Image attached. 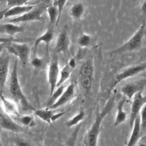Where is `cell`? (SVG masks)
I'll list each match as a JSON object with an SVG mask.
<instances>
[{
	"label": "cell",
	"mask_w": 146,
	"mask_h": 146,
	"mask_svg": "<svg viewBox=\"0 0 146 146\" xmlns=\"http://www.w3.org/2000/svg\"><path fill=\"white\" fill-rule=\"evenodd\" d=\"M10 92L17 104H20L24 111H35V110L29 104L21 89L18 75V59H15L10 75L9 83Z\"/></svg>",
	"instance_id": "obj_1"
},
{
	"label": "cell",
	"mask_w": 146,
	"mask_h": 146,
	"mask_svg": "<svg viewBox=\"0 0 146 146\" xmlns=\"http://www.w3.org/2000/svg\"><path fill=\"white\" fill-rule=\"evenodd\" d=\"M112 106V103L109 102L103 111L97 112L95 121L84 137L83 144L85 146H97L102 123L108 113Z\"/></svg>",
	"instance_id": "obj_2"
},
{
	"label": "cell",
	"mask_w": 146,
	"mask_h": 146,
	"mask_svg": "<svg viewBox=\"0 0 146 146\" xmlns=\"http://www.w3.org/2000/svg\"><path fill=\"white\" fill-rule=\"evenodd\" d=\"M145 36L146 24L142 23L140 28L125 43L117 48L113 50L111 54H120L136 50L141 47Z\"/></svg>",
	"instance_id": "obj_3"
},
{
	"label": "cell",
	"mask_w": 146,
	"mask_h": 146,
	"mask_svg": "<svg viewBox=\"0 0 146 146\" xmlns=\"http://www.w3.org/2000/svg\"><path fill=\"white\" fill-rule=\"evenodd\" d=\"M53 2V0H42L36 6L26 14L10 19L9 23L26 22L30 21H42V14L46 11L47 8Z\"/></svg>",
	"instance_id": "obj_4"
},
{
	"label": "cell",
	"mask_w": 146,
	"mask_h": 146,
	"mask_svg": "<svg viewBox=\"0 0 146 146\" xmlns=\"http://www.w3.org/2000/svg\"><path fill=\"white\" fill-rule=\"evenodd\" d=\"M5 49L9 54H13L18 58L23 67L26 66L30 53V48L27 44L13 42L5 44Z\"/></svg>",
	"instance_id": "obj_5"
},
{
	"label": "cell",
	"mask_w": 146,
	"mask_h": 146,
	"mask_svg": "<svg viewBox=\"0 0 146 146\" xmlns=\"http://www.w3.org/2000/svg\"><path fill=\"white\" fill-rule=\"evenodd\" d=\"M145 70H146V62L137 64L123 70L115 75L114 80L111 86V90H112L124 80L136 76Z\"/></svg>",
	"instance_id": "obj_6"
},
{
	"label": "cell",
	"mask_w": 146,
	"mask_h": 146,
	"mask_svg": "<svg viewBox=\"0 0 146 146\" xmlns=\"http://www.w3.org/2000/svg\"><path fill=\"white\" fill-rule=\"evenodd\" d=\"M59 75V67L58 55L54 52L52 58L51 59L48 70V82L50 90V96L52 95L55 91V87H56Z\"/></svg>",
	"instance_id": "obj_7"
},
{
	"label": "cell",
	"mask_w": 146,
	"mask_h": 146,
	"mask_svg": "<svg viewBox=\"0 0 146 146\" xmlns=\"http://www.w3.org/2000/svg\"><path fill=\"white\" fill-rule=\"evenodd\" d=\"M94 68L91 60L85 61L79 69V76L82 86L86 90H90L91 87L93 78Z\"/></svg>",
	"instance_id": "obj_8"
},
{
	"label": "cell",
	"mask_w": 146,
	"mask_h": 146,
	"mask_svg": "<svg viewBox=\"0 0 146 146\" xmlns=\"http://www.w3.org/2000/svg\"><path fill=\"white\" fill-rule=\"evenodd\" d=\"M145 103L146 95H143V90L137 92L133 96L129 119V125L131 128L133 127L135 119L138 116L139 112Z\"/></svg>",
	"instance_id": "obj_9"
},
{
	"label": "cell",
	"mask_w": 146,
	"mask_h": 146,
	"mask_svg": "<svg viewBox=\"0 0 146 146\" xmlns=\"http://www.w3.org/2000/svg\"><path fill=\"white\" fill-rule=\"evenodd\" d=\"M10 54L6 50L0 53V94L2 93L9 70Z\"/></svg>",
	"instance_id": "obj_10"
},
{
	"label": "cell",
	"mask_w": 146,
	"mask_h": 146,
	"mask_svg": "<svg viewBox=\"0 0 146 146\" xmlns=\"http://www.w3.org/2000/svg\"><path fill=\"white\" fill-rule=\"evenodd\" d=\"M70 38L68 34L67 27L64 26L58 35L56 43L54 48V52L56 54L66 53L69 50Z\"/></svg>",
	"instance_id": "obj_11"
},
{
	"label": "cell",
	"mask_w": 146,
	"mask_h": 146,
	"mask_svg": "<svg viewBox=\"0 0 146 146\" xmlns=\"http://www.w3.org/2000/svg\"><path fill=\"white\" fill-rule=\"evenodd\" d=\"M75 84L74 83L70 84L67 87L66 90H64L63 92L59 98V99L56 100V102L48 108L55 110L56 108H58V107L66 104L73 98L75 95Z\"/></svg>",
	"instance_id": "obj_12"
},
{
	"label": "cell",
	"mask_w": 146,
	"mask_h": 146,
	"mask_svg": "<svg viewBox=\"0 0 146 146\" xmlns=\"http://www.w3.org/2000/svg\"><path fill=\"white\" fill-rule=\"evenodd\" d=\"M54 36V26H48L47 30L45 33L39 36L34 42V47H33V53L34 55L35 56V54L38 48L39 44L41 42H43L45 44V51H49V46Z\"/></svg>",
	"instance_id": "obj_13"
},
{
	"label": "cell",
	"mask_w": 146,
	"mask_h": 146,
	"mask_svg": "<svg viewBox=\"0 0 146 146\" xmlns=\"http://www.w3.org/2000/svg\"><path fill=\"white\" fill-rule=\"evenodd\" d=\"M144 86V82L143 80L132 82L123 86L121 88V92L123 95L125 96L129 100H131L136 93L143 90Z\"/></svg>",
	"instance_id": "obj_14"
},
{
	"label": "cell",
	"mask_w": 146,
	"mask_h": 146,
	"mask_svg": "<svg viewBox=\"0 0 146 146\" xmlns=\"http://www.w3.org/2000/svg\"><path fill=\"white\" fill-rule=\"evenodd\" d=\"M0 126L3 129L14 132L21 133L23 132V128L9 117L4 116L3 117H0Z\"/></svg>",
	"instance_id": "obj_15"
},
{
	"label": "cell",
	"mask_w": 146,
	"mask_h": 146,
	"mask_svg": "<svg viewBox=\"0 0 146 146\" xmlns=\"http://www.w3.org/2000/svg\"><path fill=\"white\" fill-rule=\"evenodd\" d=\"M25 28L22 26H18L12 23H0V34H7L10 37H13L14 35L18 33H22Z\"/></svg>",
	"instance_id": "obj_16"
},
{
	"label": "cell",
	"mask_w": 146,
	"mask_h": 146,
	"mask_svg": "<svg viewBox=\"0 0 146 146\" xmlns=\"http://www.w3.org/2000/svg\"><path fill=\"white\" fill-rule=\"evenodd\" d=\"M132 131L127 146H135L141 136L140 117L137 116L133 123Z\"/></svg>",
	"instance_id": "obj_17"
},
{
	"label": "cell",
	"mask_w": 146,
	"mask_h": 146,
	"mask_svg": "<svg viewBox=\"0 0 146 146\" xmlns=\"http://www.w3.org/2000/svg\"><path fill=\"white\" fill-rule=\"evenodd\" d=\"M127 100V98L123 95L121 99L119 100L117 104V113L115 117V121H114V125L115 127H117L121 123L125 121L127 119V113L124 111L123 107L124 104L125 103Z\"/></svg>",
	"instance_id": "obj_18"
},
{
	"label": "cell",
	"mask_w": 146,
	"mask_h": 146,
	"mask_svg": "<svg viewBox=\"0 0 146 146\" xmlns=\"http://www.w3.org/2000/svg\"><path fill=\"white\" fill-rule=\"evenodd\" d=\"M51 58L49 54V51H45L44 55L42 57L34 56L31 60V64L33 66L38 70L44 69L48 64H50Z\"/></svg>",
	"instance_id": "obj_19"
},
{
	"label": "cell",
	"mask_w": 146,
	"mask_h": 146,
	"mask_svg": "<svg viewBox=\"0 0 146 146\" xmlns=\"http://www.w3.org/2000/svg\"><path fill=\"white\" fill-rule=\"evenodd\" d=\"M33 7L34 6L19 5L9 7L8 10L6 12L4 18H8L17 15L21 16L31 10Z\"/></svg>",
	"instance_id": "obj_20"
},
{
	"label": "cell",
	"mask_w": 146,
	"mask_h": 146,
	"mask_svg": "<svg viewBox=\"0 0 146 146\" xmlns=\"http://www.w3.org/2000/svg\"><path fill=\"white\" fill-rule=\"evenodd\" d=\"M86 11V7L83 3L77 2L72 4L70 9L71 17L75 20H80L84 15Z\"/></svg>",
	"instance_id": "obj_21"
},
{
	"label": "cell",
	"mask_w": 146,
	"mask_h": 146,
	"mask_svg": "<svg viewBox=\"0 0 146 146\" xmlns=\"http://www.w3.org/2000/svg\"><path fill=\"white\" fill-rule=\"evenodd\" d=\"M0 97L2 101L5 113L9 115H13L14 116H19V112L17 104L6 99L2 94H0Z\"/></svg>",
	"instance_id": "obj_22"
},
{
	"label": "cell",
	"mask_w": 146,
	"mask_h": 146,
	"mask_svg": "<svg viewBox=\"0 0 146 146\" xmlns=\"http://www.w3.org/2000/svg\"><path fill=\"white\" fill-rule=\"evenodd\" d=\"M56 110L52 109H39L35 110L34 111L35 115L39 117L41 120L44 121L47 123L51 126L52 127V117L53 115L55 113Z\"/></svg>",
	"instance_id": "obj_23"
},
{
	"label": "cell",
	"mask_w": 146,
	"mask_h": 146,
	"mask_svg": "<svg viewBox=\"0 0 146 146\" xmlns=\"http://www.w3.org/2000/svg\"><path fill=\"white\" fill-rule=\"evenodd\" d=\"M46 11L49 17L50 26H56V21L58 17V9L57 5L52 2V3L47 8Z\"/></svg>",
	"instance_id": "obj_24"
},
{
	"label": "cell",
	"mask_w": 146,
	"mask_h": 146,
	"mask_svg": "<svg viewBox=\"0 0 146 146\" xmlns=\"http://www.w3.org/2000/svg\"><path fill=\"white\" fill-rule=\"evenodd\" d=\"M72 68L69 66L68 64L64 66L60 72V77L58 80L56 84V87L63 84L70 76L71 74L72 71Z\"/></svg>",
	"instance_id": "obj_25"
},
{
	"label": "cell",
	"mask_w": 146,
	"mask_h": 146,
	"mask_svg": "<svg viewBox=\"0 0 146 146\" xmlns=\"http://www.w3.org/2000/svg\"><path fill=\"white\" fill-rule=\"evenodd\" d=\"M84 116H85L84 112L83 110H81L74 117H72L70 119L66 121L64 124L68 128L73 126H76V125L79 124L82 120H83V119L84 118Z\"/></svg>",
	"instance_id": "obj_26"
},
{
	"label": "cell",
	"mask_w": 146,
	"mask_h": 146,
	"mask_svg": "<svg viewBox=\"0 0 146 146\" xmlns=\"http://www.w3.org/2000/svg\"><path fill=\"white\" fill-rule=\"evenodd\" d=\"M65 87L66 86H63V84L58 87L57 89L55 90L54 92L52 94V95L50 96V98L47 102L48 108H49L51 106H52L54 103H55L56 102V100L59 99V98L63 92Z\"/></svg>",
	"instance_id": "obj_27"
},
{
	"label": "cell",
	"mask_w": 146,
	"mask_h": 146,
	"mask_svg": "<svg viewBox=\"0 0 146 146\" xmlns=\"http://www.w3.org/2000/svg\"><path fill=\"white\" fill-rule=\"evenodd\" d=\"M82 125V123H79V124L75 126V128L74 129V130L72 131L71 135L68 137L66 141V146H75L78 135Z\"/></svg>",
	"instance_id": "obj_28"
},
{
	"label": "cell",
	"mask_w": 146,
	"mask_h": 146,
	"mask_svg": "<svg viewBox=\"0 0 146 146\" xmlns=\"http://www.w3.org/2000/svg\"><path fill=\"white\" fill-rule=\"evenodd\" d=\"M92 43V37L88 34H82L77 39L78 44L83 48L89 47Z\"/></svg>",
	"instance_id": "obj_29"
},
{
	"label": "cell",
	"mask_w": 146,
	"mask_h": 146,
	"mask_svg": "<svg viewBox=\"0 0 146 146\" xmlns=\"http://www.w3.org/2000/svg\"><path fill=\"white\" fill-rule=\"evenodd\" d=\"M15 120L22 125L25 127H33L34 125L33 117L30 115H23L15 116Z\"/></svg>",
	"instance_id": "obj_30"
},
{
	"label": "cell",
	"mask_w": 146,
	"mask_h": 146,
	"mask_svg": "<svg viewBox=\"0 0 146 146\" xmlns=\"http://www.w3.org/2000/svg\"><path fill=\"white\" fill-rule=\"evenodd\" d=\"M140 128L141 131L146 130V103L143 106L140 110Z\"/></svg>",
	"instance_id": "obj_31"
},
{
	"label": "cell",
	"mask_w": 146,
	"mask_h": 146,
	"mask_svg": "<svg viewBox=\"0 0 146 146\" xmlns=\"http://www.w3.org/2000/svg\"><path fill=\"white\" fill-rule=\"evenodd\" d=\"M67 1L68 0H53V3H55L57 5L58 9V19L56 21V26H58V25L60 16L62 14V12L64 7V5Z\"/></svg>",
	"instance_id": "obj_32"
},
{
	"label": "cell",
	"mask_w": 146,
	"mask_h": 146,
	"mask_svg": "<svg viewBox=\"0 0 146 146\" xmlns=\"http://www.w3.org/2000/svg\"><path fill=\"white\" fill-rule=\"evenodd\" d=\"M6 1L7 7H11L15 6L23 5L30 0H4Z\"/></svg>",
	"instance_id": "obj_33"
},
{
	"label": "cell",
	"mask_w": 146,
	"mask_h": 146,
	"mask_svg": "<svg viewBox=\"0 0 146 146\" xmlns=\"http://www.w3.org/2000/svg\"><path fill=\"white\" fill-rule=\"evenodd\" d=\"M14 143L15 146H32L30 142L22 139H17Z\"/></svg>",
	"instance_id": "obj_34"
},
{
	"label": "cell",
	"mask_w": 146,
	"mask_h": 146,
	"mask_svg": "<svg viewBox=\"0 0 146 146\" xmlns=\"http://www.w3.org/2000/svg\"><path fill=\"white\" fill-rule=\"evenodd\" d=\"M21 40L20 39H15L14 37H9V38H5V37H1L0 36V44L3 43H8L13 42H17L18 41H21Z\"/></svg>",
	"instance_id": "obj_35"
},
{
	"label": "cell",
	"mask_w": 146,
	"mask_h": 146,
	"mask_svg": "<svg viewBox=\"0 0 146 146\" xmlns=\"http://www.w3.org/2000/svg\"><path fill=\"white\" fill-rule=\"evenodd\" d=\"M142 21L143 24H146V0H144L141 5Z\"/></svg>",
	"instance_id": "obj_36"
},
{
	"label": "cell",
	"mask_w": 146,
	"mask_h": 146,
	"mask_svg": "<svg viewBox=\"0 0 146 146\" xmlns=\"http://www.w3.org/2000/svg\"><path fill=\"white\" fill-rule=\"evenodd\" d=\"M65 113H66V112H59V113H55L52 117V119H51V121L52 122L53 121H55V120H56L58 119H59V117H60L61 116H62Z\"/></svg>",
	"instance_id": "obj_37"
},
{
	"label": "cell",
	"mask_w": 146,
	"mask_h": 146,
	"mask_svg": "<svg viewBox=\"0 0 146 146\" xmlns=\"http://www.w3.org/2000/svg\"><path fill=\"white\" fill-rule=\"evenodd\" d=\"M68 64L69 65L70 67H71L72 69H74V68L75 67V66H76L75 59L74 58H71V59L70 60V61H69Z\"/></svg>",
	"instance_id": "obj_38"
},
{
	"label": "cell",
	"mask_w": 146,
	"mask_h": 146,
	"mask_svg": "<svg viewBox=\"0 0 146 146\" xmlns=\"http://www.w3.org/2000/svg\"><path fill=\"white\" fill-rule=\"evenodd\" d=\"M9 9V7H6L3 10H0V21L5 17V14L6 12Z\"/></svg>",
	"instance_id": "obj_39"
},
{
	"label": "cell",
	"mask_w": 146,
	"mask_h": 146,
	"mask_svg": "<svg viewBox=\"0 0 146 146\" xmlns=\"http://www.w3.org/2000/svg\"><path fill=\"white\" fill-rule=\"evenodd\" d=\"M5 44L3 43V44H0V53L3 51V50L5 48Z\"/></svg>",
	"instance_id": "obj_40"
},
{
	"label": "cell",
	"mask_w": 146,
	"mask_h": 146,
	"mask_svg": "<svg viewBox=\"0 0 146 146\" xmlns=\"http://www.w3.org/2000/svg\"><path fill=\"white\" fill-rule=\"evenodd\" d=\"M138 146H146V145L144 143H140L138 145Z\"/></svg>",
	"instance_id": "obj_41"
},
{
	"label": "cell",
	"mask_w": 146,
	"mask_h": 146,
	"mask_svg": "<svg viewBox=\"0 0 146 146\" xmlns=\"http://www.w3.org/2000/svg\"><path fill=\"white\" fill-rule=\"evenodd\" d=\"M4 116V115L1 113V111H0V117L1 118V117H3Z\"/></svg>",
	"instance_id": "obj_42"
},
{
	"label": "cell",
	"mask_w": 146,
	"mask_h": 146,
	"mask_svg": "<svg viewBox=\"0 0 146 146\" xmlns=\"http://www.w3.org/2000/svg\"><path fill=\"white\" fill-rule=\"evenodd\" d=\"M0 146H2V143H1V139H0Z\"/></svg>",
	"instance_id": "obj_43"
},
{
	"label": "cell",
	"mask_w": 146,
	"mask_h": 146,
	"mask_svg": "<svg viewBox=\"0 0 146 146\" xmlns=\"http://www.w3.org/2000/svg\"><path fill=\"white\" fill-rule=\"evenodd\" d=\"M40 146H42V145H40Z\"/></svg>",
	"instance_id": "obj_44"
}]
</instances>
